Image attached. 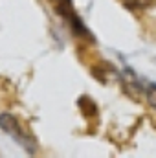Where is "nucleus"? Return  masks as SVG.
Listing matches in <instances>:
<instances>
[{"label":"nucleus","mask_w":156,"mask_h":158,"mask_svg":"<svg viewBox=\"0 0 156 158\" xmlns=\"http://www.w3.org/2000/svg\"><path fill=\"white\" fill-rule=\"evenodd\" d=\"M0 129L6 132V134H9L18 145H22L28 153H35L37 151V145H35V142L31 140V136L22 129V125H20V121L15 118V116H11L9 112H2L0 114Z\"/></svg>","instance_id":"f257e3e1"},{"label":"nucleus","mask_w":156,"mask_h":158,"mask_svg":"<svg viewBox=\"0 0 156 158\" xmlns=\"http://www.w3.org/2000/svg\"><path fill=\"white\" fill-rule=\"evenodd\" d=\"M142 92H143V96H145V101L156 110V83L143 81V83H142Z\"/></svg>","instance_id":"f03ea898"},{"label":"nucleus","mask_w":156,"mask_h":158,"mask_svg":"<svg viewBox=\"0 0 156 158\" xmlns=\"http://www.w3.org/2000/svg\"><path fill=\"white\" fill-rule=\"evenodd\" d=\"M125 4L130 9H147L156 6V0H125Z\"/></svg>","instance_id":"7ed1b4c3"}]
</instances>
